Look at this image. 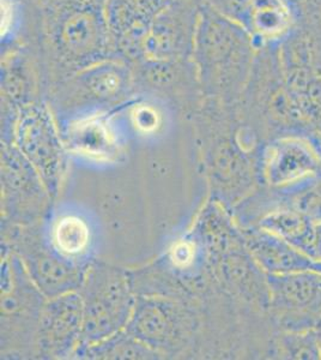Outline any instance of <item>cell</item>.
<instances>
[{
    "instance_id": "1",
    "label": "cell",
    "mask_w": 321,
    "mask_h": 360,
    "mask_svg": "<svg viewBox=\"0 0 321 360\" xmlns=\"http://www.w3.org/2000/svg\"><path fill=\"white\" fill-rule=\"evenodd\" d=\"M37 25L51 86L79 70L118 59L110 37L107 0H40Z\"/></svg>"
},
{
    "instance_id": "2",
    "label": "cell",
    "mask_w": 321,
    "mask_h": 360,
    "mask_svg": "<svg viewBox=\"0 0 321 360\" xmlns=\"http://www.w3.org/2000/svg\"><path fill=\"white\" fill-rule=\"evenodd\" d=\"M256 53V41L246 27L202 5L192 52L200 89L225 103L240 100Z\"/></svg>"
},
{
    "instance_id": "3",
    "label": "cell",
    "mask_w": 321,
    "mask_h": 360,
    "mask_svg": "<svg viewBox=\"0 0 321 360\" xmlns=\"http://www.w3.org/2000/svg\"><path fill=\"white\" fill-rule=\"evenodd\" d=\"M240 100L254 113L268 139L285 136L314 137V131L290 98L280 59V46L256 47L252 71Z\"/></svg>"
},
{
    "instance_id": "4",
    "label": "cell",
    "mask_w": 321,
    "mask_h": 360,
    "mask_svg": "<svg viewBox=\"0 0 321 360\" xmlns=\"http://www.w3.org/2000/svg\"><path fill=\"white\" fill-rule=\"evenodd\" d=\"M133 86L132 66L120 59H108L61 78L51 88L64 110L79 112L74 120L78 122L103 115L102 107L118 103Z\"/></svg>"
},
{
    "instance_id": "5",
    "label": "cell",
    "mask_w": 321,
    "mask_h": 360,
    "mask_svg": "<svg viewBox=\"0 0 321 360\" xmlns=\"http://www.w3.org/2000/svg\"><path fill=\"white\" fill-rule=\"evenodd\" d=\"M290 98L306 123L321 131V63L310 37L297 27L280 46Z\"/></svg>"
},
{
    "instance_id": "6",
    "label": "cell",
    "mask_w": 321,
    "mask_h": 360,
    "mask_svg": "<svg viewBox=\"0 0 321 360\" xmlns=\"http://www.w3.org/2000/svg\"><path fill=\"white\" fill-rule=\"evenodd\" d=\"M270 310L280 332H300L321 322V273L268 275Z\"/></svg>"
},
{
    "instance_id": "7",
    "label": "cell",
    "mask_w": 321,
    "mask_h": 360,
    "mask_svg": "<svg viewBox=\"0 0 321 360\" xmlns=\"http://www.w3.org/2000/svg\"><path fill=\"white\" fill-rule=\"evenodd\" d=\"M18 152L40 173L46 184L57 181L61 164V143L52 113L42 103L20 110L15 120Z\"/></svg>"
},
{
    "instance_id": "8",
    "label": "cell",
    "mask_w": 321,
    "mask_h": 360,
    "mask_svg": "<svg viewBox=\"0 0 321 360\" xmlns=\"http://www.w3.org/2000/svg\"><path fill=\"white\" fill-rule=\"evenodd\" d=\"M203 4L204 0H171L155 18L145 42L144 59H192L195 29Z\"/></svg>"
},
{
    "instance_id": "9",
    "label": "cell",
    "mask_w": 321,
    "mask_h": 360,
    "mask_svg": "<svg viewBox=\"0 0 321 360\" xmlns=\"http://www.w3.org/2000/svg\"><path fill=\"white\" fill-rule=\"evenodd\" d=\"M171 0H107L114 52L130 65L142 62L155 18Z\"/></svg>"
},
{
    "instance_id": "10",
    "label": "cell",
    "mask_w": 321,
    "mask_h": 360,
    "mask_svg": "<svg viewBox=\"0 0 321 360\" xmlns=\"http://www.w3.org/2000/svg\"><path fill=\"white\" fill-rule=\"evenodd\" d=\"M321 171V153L314 137L271 139L261 152V174L268 186H283Z\"/></svg>"
},
{
    "instance_id": "11",
    "label": "cell",
    "mask_w": 321,
    "mask_h": 360,
    "mask_svg": "<svg viewBox=\"0 0 321 360\" xmlns=\"http://www.w3.org/2000/svg\"><path fill=\"white\" fill-rule=\"evenodd\" d=\"M244 245L261 269L268 275H283L300 271H319L321 262L314 261L282 238L252 226L242 233Z\"/></svg>"
},
{
    "instance_id": "12",
    "label": "cell",
    "mask_w": 321,
    "mask_h": 360,
    "mask_svg": "<svg viewBox=\"0 0 321 360\" xmlns=\"http://www.w3.org/2000/svg\"><path fill=\"white\" fill-rule=\"evenodd\" d=\"M263 203L264 212L261 217L275 209L285 208L295 210L312 221H321V171L291 184L268 186Z\"/></svg>"
},
{
    "instance_id": "13",
    "label": "cell",
    "mask_w": 321,
    "mask_h": 360,
    "mask_svg": "<svg viewBox=\"0 0 321 360\" xmlns=\"http://www.w3.org/2000/svg\"><path fill=\"white\" fill-rule=\"evenodd\" d=\"M103 283L105 290H98L94 298L84 307L83 330L86 338H105L115 330L124 319L126 295L120 278Z\"/></svg>"
},
{
    "instance_id": "14",
    "label": "cell",
    "mask_w": 321,
    "mask_h": 360,
    "mask_svg": "<svg viewBox=\"0 0 321 360\" xmlns=\"http://www.w3.org/2000/svg\"><path fill=\"white\" fill-rule=\"evenodd\" d=\"M296 28V16L285 0H253L249 32L256 47L281 46Z\"/></svg>"
},
{
    "instance_id": "15",
    "label": "cell",
    "mask_w": 321,
    "mask_h": 360,
    "mask_svg": "<svg viewBox=\"0 0 321 360\" xmlns=\"http://www.w3.org/2000/svg\"><path fill=\"white\" fill-rule=\"evenodd\" d=\"M84 321V307L77 295H60L46 309L42 323V336L46 346L64 348L81 332Z\"/></svg>"
},
{
    "instance_id": "16",
    "label": "cell",
    "mask_w": 321,
    "mask_h": 360,
    "mask_svg": "<svg viewBox=\"0 0 321 360\" xmlns=\"http://www.w3.org/2000/svg\"><path fill=\"white\" fill-rule=\"evenodd\" d=\"M67 139L71 147L88 155L110 156L115 148V137L105 115L81 119L69 124Z\"/></svg>"
},
{
    "instance_id": "17",
    "label": "cell",
    "mask_w": 321,
    "mask_h": 360,
    "mask_svg": "<svg viewBox=\"0 0 321 360\" xmlns=\"http://www.w3.org/2000/svg\"><path fill=\"white\" fill-rule=\"evenodd\" d=\"M314 221L291 209H275L256 221V227L284 239L308 255Z\"/></svg>"
},
{
    "instance_id": "18",
    "label": "cell",
    "mask_w": 321,
    "mask_h": 360,
    "mask_svg": "<svg viewBox=\"0 0 321 360\" xmlns=\"http://www.w3.org/2000/svg\"><path fill=\"white\" fill-rule=\"evenodd\" d=\"M30 271L40 287L51 295L66 291L74 285V269L58 262L57 258L37 256L30 264Z\"/></svg>"
},
{
    "instance_id": "19",
    "label": "cell",
    "mask_w": 321,
    "mask_h": 360,
    "mask_svg": "<svg viewBox=\"0 0 321 360\" xmlns=\"http://www.w3.org/2000/svg\"><path fill=\"white\" fill-rule=\"evenodd\" d=\"M278 354L285 359H321L317 328L300 332H280Z\"/></svg>"
},
{
    "instance_id": "20",
    "label": "cell",
    "mask_w": 321,
    "mask_h": 360,
    "mask_svg": "<svg viewBox=\"0 0 321 360\" xmlns=\"http://www.w3.org/2000/svg\"><path fill=\"white\" fill-rule=\"evenodd\" d=\"M54 243L64 254H81L89 244L88 226L78 217H63L54 229Z\"/></svg>"
},
{
    "instance_id": "21",
    "label": "cell",
    "mask_w": 321,
    "mask_h": 360,
    "mask_svg": "<svg viewBox=\"0 0 321 360\" xmlns=\"http://www.w3.org/2000/svg\"><path fill=\"white\" fill-rule=\"evenodd\" d=\"M167 316H164L159 309H144L133 322V330L136 335L148 340L159 341L162 339L168 330Z\"/></svg>"
},
{
    "instance_id": "22",
    "label": "cell",
    "mask_w": 321,
    "mask_h": 360,
    "mask_svg": "<svg viewBox=\"0 0 321 360\" xmlns=\"http://www.w3.org/2000/svg\"><path fill=\"white\" fill-rule=\"evenodd\" d=\"M204 4L249 30L253 0H204Z\"/></svg>"
},
{
    "instance_id": "23",
    "label": "cell",
    "mask_w": 321,
    "mask_h": 360,
    "mask_svg": "<svg viewBox=\"0 0 321 360\" xmlns=\"http://www.w3.org/2000/svg\"><path fill=\"white\" fill-rule=\"evenodd\" d=\"M130 119L136 130L142 134H151L161 127L162 113L150 101H137L131 107Z\"/></svg>"
},
{
    "instance_id": "24",
    "label": "cell",
    "mask_w": 321,
    "mask_h": 360,
    "mask_svg": "<svg viewBox=\"0 0 321 360\" xmlns=\"http://www.w3.org/2000/svg\"><path fill=\"white\" fill-rule=\"evenodd\" d=\"M308 256L314 261L321 262V221L314 222Z\"/></svg>"
},
{
    "instance_id": "25",
    "label": "cell",
    "mask_w": 321,
    "mask_h": 360,
    "mask_svg": "<svg viewBox=\"0 0 321 360\" xmlns=\"http://www.w3.org/2000/svg\"><path fill=\"white\" fill-rule=\"evenodd\" d=\"M314 139H315V142H317V147L320 149L321 153V131L317 132V135L314 136Z\"/></svg>"
},
{
    "instance_id": "26",
    "label": "cell",
    "mask_w": 321,
    "mask_h": 360,
    "mask_svg": "<svg viewBox=\"0 0 321 360\" xmlns=\"http://www.w3.org/2000/svg\"><path fill=\"white\" fill-rule=\"evenodd\" d=\"M25 4L27 5H35L40 1V0H22Z\"/></svg>"
},
{
    "instance_id": "27",
    "label": "cell",
    "mask_w": 321,
    "mask_h": 360,
    "mask_svg": "<svg viewBox=\"0 0 321 360\" xmlns=\"http://www.w3.org/2000/svg\"><path fill=\"white\" fill-rule=\"evenodd\" d=\"M317 336H319V342H320V348H321V322L319 326L317 327Z\"/></svg>"
}]
</instances>
